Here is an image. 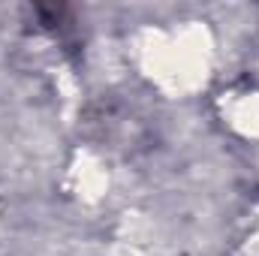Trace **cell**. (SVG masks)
<instances>
[{"instance_id": "6da1fadb", "label": "cell", "mask_w": 259, "mask_h": 256, "mask_svg": "<svg viewBox=\"0 0 259 256\" xmlns=\"http://www.w3.org/2000/svg\"><path fill=\"white\" fill-rule=\"evenodd\" d=\"M232 124L247 136H259V94H247L244 100L235 103Z\"/></svg>"}]
</instances>
